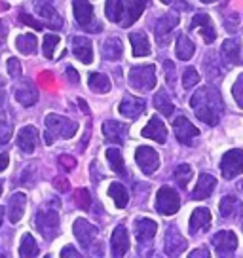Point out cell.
I'll use <instances>...</instances> for the list:
<instances>
[{
  "instance_id": "31",
  "label": "cell",
  "mask_w": 243,
  "mask_h": 258,
  "mask_svg": "<svg viewBox=\"0 0 243 258\" xmlns=\"http://www.w3.org/2000/svg\"><path fill=\"white\" fill-rule=\"evenodd\" d=\"M108 196L114 200L118 209L128 207V203H130V194L126 190V186L120 184V182H112V184L108 186Z\"/></svg>"
},
{
  "instance_id": "18",
  "label": "cell",
  "mask_w": 243,
  "mask_h": 258,
  "mask_svg": "<svg viewBox=\"0 0 243 258\" xmlns=\"http://www.w3.org/2000/svg\"><path fill=\"white\" fill-rule=\"evenodd\" d=\"M222 55L230 64H243V44L239 38H226L222 42Z\"/></svg>"
},
{
  "instance_id": "12",
  "label": "cell",
  "mask_w": 243,
  "mask_h": 258,
  "mask_svg": "<svg viewBox=\"0 0 243 258\" xmlns=\"http://www.w3.org/2000/svg\"><path fill=\"white\" fill-rule=\"evenodd\" d=\"M178 25V16L177 14H165V16H162L158 21H156L154 25V34H156V40H158V44H167L169 42V34L171 31L175 29Z\"/></svg>"
},
{
  "instance_id": "48",
  "label": "cell",
  "mask_w": 243,
  "mask_h": 258,
  "mask_svg": "<svg viewBox=\"0 0 243 258\" xmlns=\"http://www.w3.org/2000/svg\"><path fill=\"white\" fill-rule=\"evenodd\" d=\"M53 186H55L59 192H69V188H71V184H69L67 177H57V178H53Z\"/></svg>"
},
{
  "instance_id": "21",
  "label": "cell",
  "mask_w": 243,
  "mask_h": 258,
  "mask_svg": "<svg viewBox=\"0 0 243 258\" xmlns=\"http://www.w3.org/2000/svg\"><path fill=\"white\" fill-rule=\"evenodd\" d=\"M128 131H130L128 125L120 123V121L108 120L103 123V135L106 137V141L116 143V145H120V143H124L128 139Z\"/></svg>"
},
{
  "instance_id": "24",
  "label": "cell",
  "mask_w": 243,
  "mask_h": 258,
  "mask_svg": "<svg viewBox=\"0 0 243 258\" xmlns=\"http://www.w3.org/2000/svg\"><path fill=\"white\" fill-rule=\"evenodd\" d=\"M16 99L23 106H33L34 103L38 101L36 86H34L31 80H23L21 82V86H17V89H16Z\"/></svg>"
},
{
  "instance_id": "22",
  "label": "cell",
  "mask_w": 243,
  "mask_h": 258,
  "mask_svg": "<svg viewBox=\"0 0 243 258\" xmlns=\"http://www.w3.org/2000/svg\"><path fill=\"white\" fill-rule=\"evenodd\" d=\"M217 188V178L209 175V173H202L198 177V182H196V188L192 192V198L194 200H207L211 194L215 192Z\"/></svg>"
},
{
  "instance_id": "36",
  "label": "cell",
  "mask_w": 243,
  "mask_h": 258,
  "mask_svg": "<svg viewBox=\"0 0 243 258\" xmlns=\"http://www.w3.org/2000/svg\"><path fill=\"white\" fill-rule=\"evenodd\" d=\"M105 14L108 21L120 23L122 17H124V0H106Z\"/></svg>"
},
{
  "instance_id": "27",
  "label": "cell",
  "mask_w": 243,
  "mask_h": 258,
  "mask_svg": "<svg viewBox=\"0 0 243 258\" xmlns=\"http://www.w3.org/2000/svg\"><path fill=\"white\" fill-rule=\"evenodd\" d=\"M211 226V213L205 207H198L192 213L190 218V232L192 234H200V232H207Z\"/></svg>"
},
{
  "instance_id": "11",
  "label": "cell",
  "mask_w": 243,
  "mask_h": 258,
  "mask_svg": "<svg viewBox=\"0 0 243 258\" xmlns=\"http://www.w3.org/2000/svg\"><path fill=\"white\" fill-rule=\"evenodd\" d=\"M34 8L42 19H46V25L51 29H61L63 27V17L59 16L53 8V0H34Z\"/></svg>"
},
{
  "instance_id": "1",
  "label": "cell",
  "mask_w": 243,
  "mask_h": 258,
  "mask_svg": "<svg viewBox=\"0 0 243 258\" xmlns=\"http://www.w3.org/2000/svg\"><path fill=\"white\" fill-rule=\"evenodd\" d=\"M190 106L194 108L198 120H202L203 123H207L211 127L219 123L220 114H222V99L215 88L205 86L198 89L190 99Z\"/></svg>"
},
{
  "instance_id": "10",
  "label": "cell",
  "mask_w": 243,
  "mask_h": 258,
  "mask_svg": "<svg viewBox=\"0 0 243 258\" xmlns=\"http://www.w3.org/2000/svg\"><path fill=\"white\" fill-rule=\"evenodd\" d=\"M73 232L76 235L78 243L82 245V249H91V243L95 241V237H97V226L88 222L86 218H76Z\"/></svg>"
},
{
  "instance_id": "5",
  "label": "cell",
  "mask_w": 243,
  "mask_h": 258,
  "mask_svg": "<svg viewBox=\"0 0 243 258\" xmlns=\"http://www.w3.org/2000/svg\"><path fill=\"white\" fill-rule=\"evenodd\" d=\"M156 209L165 217L175 215L180 209V198H178L177 190L171 186H162L158 190V196H156Z\"/></svg>"
},
{
  "instance_id": "23",
  "label": "cell",
  "mask_w": 243,
  "mask_h": 258,
  "mask_svg": "<svg viewBox=\"0 0 243 258\" xmlns=\"http://www.w3.org/2000/svg\"><path fill=\"white\" fill-rule=\"evenodd\" d=\"M73 53L76 59H80L82 63L89 64L93 61V48L91 42L86 36H74L73 38Z\"/></svg>"
},
{
  "instance_id": "4",
  "label": "cell",
  "mask_w": 243,
  "mask_h": 258,
  "mask_svg": "<svg viewBox=\"0 0 243 258\" xmlns=\"http://www.w3.org/2000/svg\"><path fill=\"white\" fill-rule=\"evenodd\" d=\"M73 10L74 17L84 31L88 32H101V23H97V19L93 16V8L88 0H73Z\"/></svg>"
},
{
  "instance_id": "41",
  "label": "cell",
  "mask_w": 243,
  "mask_h": 258,
  "mask_svg": "<svg viewBox=\"0 0 243 258\" xmlns=\"http://www.w3.org/2000/svg\"><path fill=\"white\" fill-rule=\"evenodd\" d=\"M74 203L84 211H88L91 207V196H89L88 188H78L74 192Z\"/></svg>"
},
{
  "instance_id": "8",
  "label": "cell",
  "mask_w": 243,
  "mask_h": 258,
  "mask_svg": "<svg viewBox=\"0 0 243 258\" xmlns=\"http://www.w3.org/2000/svg\"><path fill=\"white\" fill-rule=\"evenodd\" d=\"M211 241H213V247L217 249L219 256H230L237 249V235L232 230H220L213 235Z\"/></svg>"
},
{
  "instance_id": "17",
  "label": "cell",
  "mask_w": 243,
  "mask_h": 258,
  "mask_svg": "<svg viewBox=\"0 0 243 258\" xmlns=\"http://www.w3.org/2000/svg\"><path fill=\"white\" fill-rule=\"evenodd\" d=\"M110 249H112V256L120 258L124 256L128 249H130V235L126 226H116L112 232V239H110Z\"/></svg>"
},
{
  "instance_id": "38",
  "label": "cell",
  "mask_w": 243,
  "mask_h": 258,
  "mask_svg": "<svg viewBox=\"0 0 243 258\" xmlns=\"http://www.w3.org/2000/svg\"><path fill=\"white\" fill-rule=\"evenodd\" d=\"M106 160L110 163V169H112L116 175H126V165H124L122 152L118 148H108V150H106Z\"/></svg>"
},
{
  "instance_id": "42",
  "label": "cell",
  "mask_w": 243,
  "mask_h": 258,
  "mask_svg": "<svg viewBox=\"0 0 243 258\" xmlns=\"http://www.w3.org/2000/svg\"><path fill=\"white\" fill-rule=\"evenodd\" d=\"M198 82H200V74H198V71L192 69V67H188L187 71H185V74H183V88L185 89L194 88Z\"/></svg>"
},
{
  "instance_id": "44",
  "label": "cell",
  "mask_w": 243,
  "mask_h": 258,
  "mask_svg": "<svg viewBox=\"0 0 243 258\" xmlns=\"http://www.w3.org/2000/svg\"><path fill=\"white\" fill-rule=\"evenodd\" d=\"M232 95H234L235 103L243 108V74L237 78V82L234 84V88H232Z\"/></svg>"
},
{
  "instance_id": "45",
  "label": "cell",
  "mask_w": 243,
  "mask_h": 258,
  "mask_svg": "<svg viewBox=\"0 0 243 258\" xmlns=\"http://www.w3.org/2000/svg\"><path fill=\"white\" fill-rule=\"evenodd\" d=\"M59 165L63 167V169L71 171L76 167V160H74L73 156H67V154H63V156H59Z\"/></svg>"
},
{
  "instance_id": "47",
  "label": "cell",
  "mask_w": 243,
  "mask_h": 258,
  "mask_svg": "<svg viewBox=\"0 0 243 258\" xmlns=\"http://www.w3.org/2000/svg\"><path fill=\"white\" fill-rule=\"evenodd\" d=\"M19 21H21V23H25V25H29V27H33V29H36V31H40L42 27H44V25L38 23L34 17L27 16V14H19Z\"/></svg>"
},
{
  "instance_id": "14",
  "label": "cell",
  "mask_w": 243,
  "mask_h": 258,
  "mask_svg": "<svg viewBox=\"0 0 243 258\" xmlns=\"http://www.w3.org/2000/svg\"><path fill=\"white\" fill-rule=\"evenodd\" d=\"M190 29L192 31H200V34L203 36V40L207 42V44H213L215 38H217V32L213 29V21H211V17L207 14H196L192 17V23H190Z\"/></svg>"
},
{
  "instance_id": "57",
  "label": "cell",
  "mask_w": 243,
  "mask_h": 258,
  "mask_svg": "<svg viewBox=\"0 0 243 258\" xmlns=\"http://www.w3.org/2000/svg\"><path fill=\"white\" fill-rule=\"evenodd\" d=\"M2 218H4V209L0 207V224H2Z\"/></svg>"
},
{
  "instance_id": "20",
  "label": "cell",
  "mask_w": 243,
  "mask_h": 258,
  "mask_svg": "<svg viewBox=\"0 0 243 258\" xmlns=\"http://www.w3.org/2000/svg\"><path fill=\"white\" fill-rule=\"evenodd\" d=\"M156 232H158V224L150 218H139L135 220V237L141 245L150 243L154 239Z\"/></svg>"
},
{
  "instance_id": "19",
  "label": "cell",
  "mask_w": 243,
  "mask_h": 258,
  "mask_svg": "<svg viewBox=\"0 0 243 258\" xmlns=\"http://www.w3.org/2000/svg\"><path fill=\"white\" fill-rule=\"evenodd\" d=\"M143 137L152 139L156 143L163 145V143L167 141V127H165V123H163L158 116H152L150 121L146 123V127L143 129Z\"/></svg>"
},
{
  "instance_id": "56",
  "label": "cell",
  "mask_w": 243,
  "mask_h": 258,
  "mask_svg": "<svg viewBox=\"0 0 243 258\" xmlns=\"http://www.w3.org/2000/svg\"><path fill=\"white\" fill-rule=\"evenodd\" d=\"M78 103H80L82 110H84V112H86V114H89V110H88V105H86V103H84V101H78Z\"/></svg>"
},
{
  "instance_id": "29",
  "label": "cell",
  "mask_w": 243,
  "mask_h": 258,
  "mask_svg": "<svg viewBox=\"0 0 243 258\" xmlns=\"http://www.w3.org/2000/svg\"><path fill=\"white\" fill-rule=\"evenodd\" d=\"M131 46H133V55L135 57H146L150 53V44H148V38L143 31L139 32H131L130 34Z\"/></svg>"
},
{
  "instance_id": "58",
  "label": "cell",
  "mask_w": 243,
  "mask_h": 258,
  "mask_svg": "<svg viewBox=\"0 0 243 258\" xmlns=\"http://www.w3.org/2000/svg\"><path fill=\"white\" fill-rule=\"evenodd\" d=\"M203 4H213V2H217V0H202Z\"/></svg>"
},
{
  "instance_id": "59",
  "label": "cell",
  "mask_w": 243,
  "mask_h": 258,
  "mask_svg": "<svg viewBox=\"0 0 243 258\" xmlns=\"http://www.w3.org/2000/svg\"><path fill=\"white\" fill-rule=\"evenodd\" d=\"M0 256H6V254H4V252H0Z\"/></svg>"
},
{
  "instance_id": "3",
  "label": "cell",
  "mask_w": 243,
  "mask_h": 258,
  "mask_svg": "<svg viewBox=\"0 0 243 258\" xmlns=\"http://www.w3.org/2000/svg\"><path fill=\"white\" fill-rule=\"evenodd\" d=\"M156 67L154 64H141L133 67L130 73V84L131 88L139 91H150L156 88Z\"/></svg>"
},
{
  "instance_id": "26",
  "label": "cell",
  "mask_w": 243,
  "mask_h": 258,
  "mask_svg": "<svg viewBox=\"0 0 243 258\" xmlns=\"http://www.w3.org/2000/svg\"><path fill=\"white\" fill-rule=\"evenodd\" d=\"M185 249H187V239L178 234L175 228H171L169 232L165 234V254L177 256Z\"/></svg>"
},
{
  "instance_id": "52",
  "label": "cell",
  "mask_w": 243,
  "mask_h": 258,
  "mask_svg": "<svg viewBox=\"0 0 243 258\" xmlns=\"http://www.w3.org/2000/svg\"><path fill=\"white\" fill-rule=\"evenodd\" d=\"M61 256L63 258H67V256H74V258H78L80 256V252L74 249V247H71V245H67L65 249L61 250Z\"/></svg>"
},
{
  "instance_id": "32",
  "label": "cell",
  "mask_w": 243,
  "mask_h": 258,
  "mask_svg": "<svg viewBox=\"0 0 243 258\" xmlns=\"http://www.w3.org/2000/svg\"><path fill=\"white\" fill-rule=\"evenodd\" d=\"M89 89L91 91H95V93H108L110 88H112V84L108 80V76L106 74H101V73H93L89 74Z\"/></svg>"
},
{
  "instance_id": "13",
  "label": "cell",
  "mask_w": 243,
  "mask_h": 258,
  "mask_svg": "<svg viewBox=\"0 0 243 258\" xmlns=\"http://www.w3.org/2000/svg\"><path fill=\"white\" fill-rule=\"evenodd\" d=\"M173 131H175V135H177L180 145H192V141L200 135V129L192 125L188 121V118H185V116H180V118L173 121Z\"/></svg>"
},
{
  "instance_id": "53",
  "label": "cell",
  "mask_w": 243,
  "mask_h": 258,
  "mask_svg": "<svg viewBox=\"0 0 243 258\" xmlns=\"http://www.w3.org/2000/svg\"><path fill=\"white\" fill-rule=\"evenodd\" d=\"M209 256H211L209 250L203 249V247H200L198 250H192V252H190V258H209Z\"/></svg>"
},
{
  "instance_id": "2",
  "label": "cell",
  "mask_w": 243,
  "mask_h": 258,
  "mask_svg": "<svg viewBox=\"0 0 243 258\" xmlns=\"http://www.w3.org/2000/svg\"><path fill=\"white\" fill-rule=\"evenodd\" d=\"M76 121L69 120L65 116L59 114H49L46 116V145H53V141L57 139H71L76 135Z\"/></svg>"
},
{
  "instance_id": "9",
  "label": "cell",
  "mask_w": 243,
  "mask_h": 258,
  "mask_svg": "<svg viewBox=\"0 0 243 258\" xmlns=\"http://www.w3.org/2000/svg\"><path fill=\"white\" fill-rule=\"evenodd\" d=\"M135 161L145 175H152L160 167V156L150 146H139L135 152Z\"/></svg>"
},
{
  "instance_id": "49",
  "label": "cell",
  "mask_w": 243,
  "mask_h": 258,
  "mask_svg": "<svg viewBox=\"0 0 243 258\" xmlns=\"http://www.w3.org/2000/svg\"><path fill=\"white\" fill-rule=\"evenodd\" d=\"M10 135H12V127L6 123H0V145H6L10 141Z\"/></svg>"
},
{
  "instance_id": "16",
  "label": "cell",
  "mask_w": 243,
  "mask_h": 258,
  "mask_svg": "<svg viewBox=\"0 0 243 258\" xmlns=\"http://www.w3.org/2000/svg\"><path fill=\"white\" fill-rule=\"evenodd\" d=\"M118 110H120L122 116H126V118H130V120H137L139 116L143 114V110H145V101L139 99V97L126 95L122 99Z\"/></svg>"
},
{
  "instance_id": "25",
  "label": "cell",
  "mask_w": 243,
  "mask_h": 258,
  "mask_svg": "<svg viewBox=\"0 0 243 258\" xmlns=\"http://www.w3.org/2000/svg\"><path fill=\"white\" fill-rule=\"evenodd\" d=\"M36 143H38V133L33 125H27L19 131L17 135V146L23 150L25 154H33L34 148H36Z\"/></svg>"
},
{
  "instance_id": "33",
  "label": "cell",
  "mask_w": 243,
  "mask_h": 258,
  "mask_svg": "<svg viewBox=\"0 0 243 258\" xmlns=\"http://www.w3.org/2000/svg\"><path fill=\"white\" fill-rule=\"evenodd\" d=\"M194 51H196V46L192 44V40L185 36V34H180L177 38V57L180 61H190L192 57H194Z\"/></svg>"
},
{
  "instance_id": "51",
  "label": "cell",
  "mask_w": 243,
  "mask_h": 258,
  "mask_svg": "<svg viewBox=\"0 0 243 258\" xmlns=\"http://www.w3.org/2000/svg\"><path fill=\"white\" fill-rule=\"evenodd\" d=\"M165 78L169 80V84L175 82V69H173V63H171V61H165Z\"/></svg>"
},
{
  "instance_id": "60",
  "label": "cell",
  "mask_w": 243,
  "mask_h": 258,
  "mask_svg": "<svg viewBox=\"0 0 243 258\" xmlns=\"http://www.w3.org/2000/svg\"><path fill=\"white\" fill-rule=\"evenodd\" d=\"M241 188H243V184H241Z\"/></svg>"
},
{
  "instance_id": "39",
  "label": "cell",
  "mask_w": 243,
  "mask_h": 258,
  "mask_svg": "<svg viewBox=\"0 0 243 258\" xmlns=\"http://www.w3.org/2000/svg\"><path fill=\"white\" fill-rule=\"evenodd\" d=\"M19 254L23 258H33L38 254V245L34 241V237L31 234H25L19 245Z\"/></svg>"
},
{
  "instance_id": "55",
  "label": "cell",
  "mask_w": 243,
  "mask_h": 258,
  "mask_svg": "<svg viewBox=\"0 0 243 258\" xmlns=\"http://www.w3.org/2000/svg\"><path fill=\"white\" fill-rule=\"evenodd\" d=\"M8 163H10L8 156H6V154H0V173L8 167Z\"/></svg>"
},
{
  "instance_id": "40",
  "label": "cell",
  "mask_w": 243,
  "mask_h": 258,
  "mask_svg": "<svg viewBox=\"0 0 243 258\" xmlns=\"http://www.w3.org/2000/svg\"><path fill=\"white\" fill-rule=\"evenodd\" d=\"M192 167L188 165V163H180L177 165V169L173 173V177H175V182H177L180 188H187L188 182H190V178H192Z\"/></svg>"
},
{
  "instance_id": "6",
  "label": "cell",
  "mask_w": 243,
  "mask_h": 258,
  "mask_svg": "<svg viewBox=\"0 0 243 258\" xmlns=\"http://www.w3.org/2000/svg\"><path fill=\"white\" fill-rule=\"evenodd\" d=\"M34 224L38 228V232L44 235V239H53L59 232V215L53 209L38 211Z\"/></svg>"
},
{
  "instance_id": "28",
  "label": "cell",
  "mask_w": 243,
  "mask_h": 258,
  "mask_svg": "<svg viewBox=\"0 0 243 258\" xmlns=\"http://www.w3.org/2000/svg\"><path fill=\"white\" fill-rule=\"evenodd\" d=\"M25 203H27V198H25V194H21V192H16L12 198H10L8 218H10V222H12V224H17V222L23 218Z\"/></svg>"
},
{
  "instance_id": "35",
  "label": "cell",
  "mask_w": 243,
  "mask_h": 258,
  "mask_svg": "<svg viewBox=\"0 0 243 258\" xmlns=\"http://www.w3.org/2000/svg\"><path fill=\"white\" fill-rule=\"evenodd\" d=\"M154 108L158 110V112H162L163 116H171V114H173L175 106H173V103H171V99H169V95H167V91H165V89H160V91L156 93Z\"/></svg>"
},
{
  "instance_id": "37",
  "label": "cell",
  "mask_w": 243,
  "mask_h": 258,
  "mask_svg": "<svg viewBox=\"0 0 243 258\" xmlns=\"http://www.w3.org/2000/svg\"><path fill=\"white\" fill-rule=\"evenodd\" d=\"M16 46L17 49L25 53V55H31L36 51V46H38V40H36V36L34 34H21V36H17L16 40Z\"/></svg>"
},
{
  "instance_id": "43",
  "label": "cell",
  "mask_w": 243,
  "mask_h": 258,
  "mask_svg": "<svg viewBox=\"0 0 243 258\" xmlns=\"http://www.w3.org/2000/svg\"><path fill=\"white\" fill-rule=\"evenodd\" d=\"M57 44H59V36H55V34L44 36V57H46V59H51V57H53V49H55Z\"/></svg>"
},
{
  "instance_id": "30",
  "label": "cell",
  "mask_w": 243,
  "mask_h": 258,
  "mask_svg": "<svg viewBox=\"0 0 243 258\" xmlns=\"http://www.w3.org/2000/svg\"><path fill=\"white\" fill-rule=\"evenodd\" d=\"M124 53V46H122L120 38L116 36H110L103 42V57L108 59V61H118Z\"/></svg>"
},
{
  "instance_id": "7",
  "label": "cell",
  "mask_w": 243,
  "mask_h": 258,
  "mask_svg": "<svg viewBox=\"0 0 243 258\" xmlns=\"http://www.w3.org/2000/svg\"><path fill=\"white\" fill-rule=\"evenodd\" d=\"M220 171H222V177L226 180L237 177L243 171V150L234 148V150L224 154V158L220 161Z\"/></svg>"
},
{
  "instance_id": "50",
  "label": "cell",
  "mask_w": 243,
  "mask_h": 258,
  "mask_svg": "<svg viewBox=\"0 0 243 258\" xmlns=\"http://www.w3.org/2000/svg\"><path fill=\"white\" fill-rule=\"evenodd\" d=\"M163 4H167V6H173L175 10H187L188 4L187 0H162Z\"/></svg>"
},
{
  "instance_id": "34",
  "label": "cell",
  "mask_w": 243,
  "mask_h": 258,
  "mask_svg": "<svg viewBox=\"0 0 243 258\" xmlns=\"http://www.w3.org/2000/svg\"><path fill=\"white\" fill-rule=\"evenodd\" d=\"M241 211V203H239V200L235 198V196H224L222 200H220V215L222 217H234V215H237Z\"/></svg>"
},
{
  "instance_id": "46",
  "label": "cell",
  "mask_w": 243,
  "mask_h": 258,
  "mask_svg": "<svg viewBox=\"0 0 243 258\" xmlns=\"http://www.w3.org/2000/svg\"><path fill=\"white\" fill-rule=\"evenodd\" d=\"M8 74L14 76V78H17V76L21 74V64H19V61H17L16 57L8 59Z\"/></svg>"
},
{
  "instance_id": "15",
  "label": "cell",
  "mask_w": 243,
  "mask_h": 258,
  "mask_svg": "<svg viewBox=\"0 0 243 258\" xmlns=\"http://www.w3.org/2000/svg\"><path fill=\"white\" fill-rule=\"evenodd\" d=\"M145 0H124V17H122V27H131L145 12Z\"/></svg>"
},
{
  "instance_id": "54",
  "label": "cell",
  "mask_w": 243,
  "mask_h": 258,
  "mask_svg": "<svg viewBox=\"0 0 243 258\" xmlns=\"http://www.w3.org/2000/svg\"><path fill=\"white\" fill-rule=\"evenodd\" d=\"M67 78H71L73 84H78V73L74 71L73 67H69V69H67Z\"/></svg>"
}]
</instances>
